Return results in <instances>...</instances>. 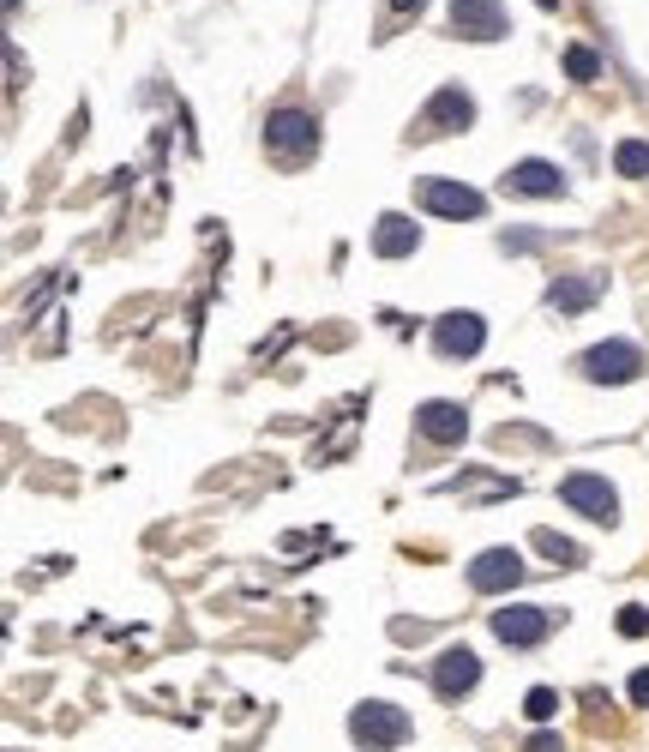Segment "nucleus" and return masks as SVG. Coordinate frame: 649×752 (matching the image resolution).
Instances as JSON below:
<instances>
[{"label": "nucleus", "instance_id": "7ed1b4c3", "mask_svg": "<svg viewBox=\"0 0 649 752\" xmlns=\"http://www.w3.org/2000/svg\"><path fill=\"white\" fill-rule=\"evenodd\" d=\"M577 367H583V379H595V386H632V379L644 374V355H637V344L613 337V344L583 349V355H577Z\"/></svg>", "mask_w": 649, "mask_h": 752}, {"label": "nucleus", "instance_id": "f257e3e1", "mask_svg": "<svg viewBox=\"0 0 649 752\" xmlns=\"http://www.w3.org/2000/svg\"><path fill=\"white\" fill-rule=\"evenodd\" d=\"M349 735H355V747H367V752H397L409 735H415V723H409V710L385 704V698H367V704L349 710Z\"/></svg>", "mask_w": 649, "mask_h": 752}, {"label": "nucleus", "instance_id": "4be33fe9", "mask_svg": "<svg viewBox=\"0 0 649 752\" xmlns=\"http://www.w3.org/2000/svg\"><path fill=\"white\" fill-rule=\"evenodd\" d=\"M529 752H560V740H553V735H535V740H529Z\"/></svg>", "mask_w": 649, "mask_h": 752}, {"label": "nucleus", "instance_id": "393cba45", "mask_svg": "<svg viewBox=\"0 0 649 752\" xmlns=\"http://www.w3.org/2000/svg\"><path fill=\"white\" fill-rule=\"evenodd\" d=\"M6 13H18V0H6Z\"/></svg>", "mask_w": 649, "mask_h": 752}, {"label": "nucleus", "instance_id": "dca6fc26", "mask_svg": "<svg viewBox=\"0 0 649 752\" xmlns=\"http://www.w3.org/2000/svg\"><path fill=\"white\" fill-rule=\"evenodd\" d=\"M613 169L632 175V181H644L649 175V145L644 139H620V145H613Z\"/></svg>", "mask_w": 649, "mask_h": 752}, {"label": "nucleus", "instance_id": "f3484780", "mask_svg": "<svg viewBox=\"0 0 649 752\" xmlns=\"http://www.w3.org/2000/svg\"><path fill=\"white\" fill-rule=\"evenodd\" d=\"M523 716H529V723H553V716H560V693H553V686H529Z\"/></svg>", "mask_w": 649, "mask_h": 752}, {"label": "nucleus", "instance_id": "20e7f679", "mask_svg": "<svg viewBox=\"0 0 649 752\" xmlns=\"http://www.w3.org/2000/svg\"><path fill=\"white\" fill-rule=\"evenodd\" d=\"M560 500H565L571 512H583V518H595V524H613V518H620V493L607 488V476H590V470L565 476V482H560Z\"/></svg>", "mask_w": 649, "mask_h": 752}, {"label": "nucleus", "instance_id": "a211bd4d", "mask_svg": "<svg viewBox=\"0 0 649 752\" xmlns=\"http://www.w3.org/2000/svg\"><path fill=\"white\" fill-rule=\"evenodd\" d=\"M565 73H571V79H583V85H590V79H602V60H595V48L571 43V48H565Z\"/></svg>", "mask_w": 649, "mask_h": 752}, {"label": "nucleus", "instance_id": "423d86ee", "mask_svg": "<svg viewBox=\"0 0 649 752\" xmlns=\"http://www.w3.org/2000/svg\"><path fill=\"white\" fill-rule=\"evenodd\" d=\"M415 199L427 205L433 217H481V211H487V199H481L476 187H463V181H445V175H427V181H421L415 187Z\"/></svg>", "mask_w": 649, "mask_h": 752}, {"label": "nucleus", "instance_id": "9b49d317", "mask_svg": "<svg viewBox=\"0 0 649 752\" xmlns=\"http://www.w3.org/2000/svg\"><path fill=\"white\" fill-rule=\"evenodd\" d=\"M523 578V554L518 548H487L469 560V590L493 596V590H511V584Z\"/></svg>", "mask_w": 649, "mask_h": 752}, {"label": "nucleus", "instance_id": "aec40b11", "mask_svg": "<svg viewBox=\"0 0 649 752\" xmlns=\"http://www.w3.org/2000/svg\"><path fill=\"white\" fill-rule=\"evenodd\" d=\"M620 632L625 638H644L649 632V608H620Z\"/></svg>", "mask_w": 649, "mask_h": 752}, {"label": "nucleus", "instance_id": "412c9836", "mask_svg": "<svg viewBox=\"0 0 649 752\" xmlns=\"http://www.w3.org/2000/svg\"><path fill=\"white\" fill-rule=\"evenodd\" d=\"M632 704H649V668H637V674H632Z\"/></svg>", "mask_w": 649, "mask_h": 752}, {"label": "nucleus", "instance_id": "f8f14e48", "mask_svg": "<svg viewBox=\"0 0 649 752\" xmlns=\"http://www.w3.org/2000/svg\"><path fill=\"white\" fill-rule=\"evenodd\" d=\"M415 428L433 440V446H457V440L469 434V416H463V404H445V397H427V404L415 409Z\"/></svg>", "mask_w": 649, "mask_h": 752}, {"label": "nucleus", "instance_id": "5701e85b", "mask_svg": "<svg viewBox=\"0 0 649 752\" xmlns=\"http://www.w3.org/2000/svg\"><path fill=\"white\" fill-rule=\"evenodd\" d=\"M427 0H391V13H421Z\"/></svg>", "mask_w": 649, "mask_h": 752}, {"label": "nucleus", "instance_id": "39448f33", "mask_svg": "<svg viewBox=\"0 0 649 752\" xmlns=\"http://www.w3.org/2000/svg\"><path fill=\"white\" fill-rule=\"evenodd\" d=\"M481 344H487V319L469 313V307H457V313H439V319H433V349H439V355H451V362L476 355Z\"/></svg>", "mask_w": 649, "mask_h": 752}, {"label": "nucleus", "instance_id": "9d476101", "mask_svg": "<svg viewBox=\"0 0 649 752\" xmlns=\"http://www.w3.org/2000/svg\"><path fill=\"white\" fill-rule=\"evenodd\" d=\"M476 680H481V656L469 651V644L439 651V662H433V693H439V698H463Z\"/></svg>", "mask_w": 649, "mask_h": 752}, {"label": "nucleus", "instance_id": "f03ea898", "mask_svg": "<svg viewBox=\"0 0 649 752\" xmlns=\"http://www.w3.org/2000/svg\"><path fill=\"white\" fill-rule=\"evenodd\" d=\"M265 151L283 163H301L319 151V121L307 115V109H277L271 121H265Z\"/></svg>", "mask_w": 649, "mask_h": 752}, {"label": "nucleus", "instance_id": "6e6552de", "mask_svg": "<svg viewBox=\"0 0 649 752\" xmlns=\"http://www.w3.org/2000/svg\"><path fill=\"white\" fill-rule=\"evenodd\" d=\"M451 30L469 37V43H499L511 30V18H505L499 0H451Z\"/></svg>", "mask_w": 649, "mask_h": 752}, {"label": "nucleus", "instance_id": "0eeeda50", "mask_svg": "<svg viewBox=\"0 0 649 752\" xmlns=\"http://www.w3.org/2000/svg\"><path fill=\"white\" fill-rule=\"evenodd\" d=\"M463 127H476V97L463 85H439L421 109V132H463Z\"/></svg>", "mask_w": 649, "mask_h": 752}, {"label": "nucleus", "instance_id": "ddd939ff", "mask_svg": "<svg viewBox=\"0 0 649 752\" xmlns=\"http://www.w3.org/2000/svg\"><path fill=\"white\" fill-rule=\"evenodd\" d=\"M505 193H529V199H560V193H565V175L553 169L548 157H523L518 169L505 175Z\"/></svg>", "mask_w": 649, "mask_h": 752}, {"label": "nucleus", "instance_id": "4468645a", "mask_svg": "<svg viewBox=\"0 0 649 752\" xmlns=\"http://www.w3.org/2000/svg\"><path fill=\"white\" fill-rule=\"evenodd\" d=\"M421 247V223H409L403 211H385V217L373 223V253L379 259H409Z\"/></svg>", "mask_w": 649, "mask_h": 752}, {"label": "nucleus", "instance_id": "2eb2a0df", "mask_svg": "<svg viewBox=\"0 0 649 752\" xmlns=\"http://www.w3.org/2000/svg\"><path fill=\"white\" fill-rule=\"evenodd\" d=\"M590 302H595V277H560V283L548 290L553 313H583Z\"/></svg>", "mask_w": 649, "mask_h": 752}, {"label": "nucleus", "instance_id": "b1692460", "mask_svg": "<svg viewBox=\"0 0 649 752\" xmlns=\"http://www.w3.org/2000/svg\"><path fill=\"white\" fill-rule=\"evenodd\" d=\"M535 6H541V13H553V6H560V0H535Z\"/></svg>", "mask_w": 649, "mask_h": 752}, {"label": "nucleus", "instance_id": "1a4fd4ad", "mask_svg": "<svg viewBox=\"0 0 649 752\" xmlns=\"http://www.w3.org/2000/svg\"><path fill=\"white\" fill-rule=\"evenodd\" d=\"M548 632H553L548 608H499V614H493V638L511 644V651H529V644H541Z\"/></svg>", "mask_w": 649, "mask_h": 752}, {"label": "nucleus", "instance_id": "6ab92c4d", "mask_svg": "<svg viewBox=\"0 0 649 752\" xmlns=\"http://www.w3.org/2000/svg\"><path fill=\"white\" fill-rule=\"evenodd\" d=\"M535 548L548 554V560H560V566H577L583 554H577V542H565V535H553V530H535Z\"/></svg>", "mask_w": 649, "mask_h": 752}]
</instances>
